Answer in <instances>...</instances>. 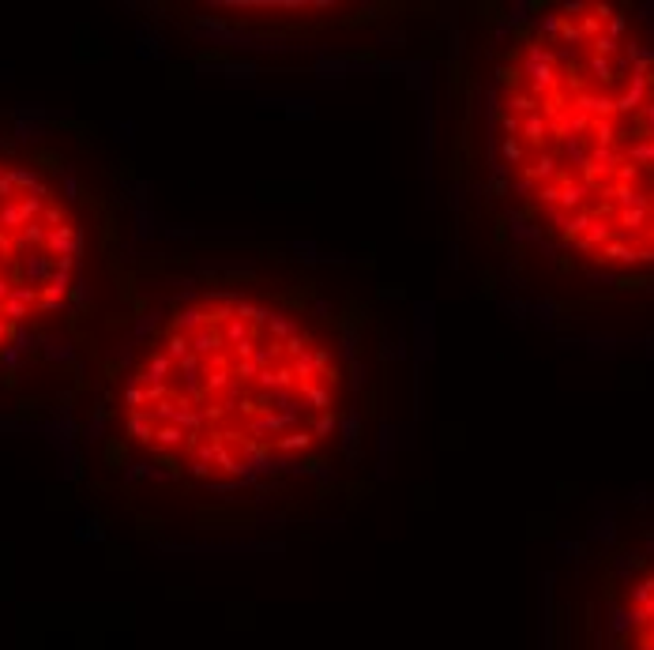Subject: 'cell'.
<instances>
[{"label": "cell", "instance_id": "cell-1", "mask_svg": "<svg viewBox=\"0 0 654 650\" xmlns=\"http://www.w3.org/2000/svg\"><path fill=\"white\" fill-rule=\"evenodd\" d=\"M632 624H635V650H654V579H647L635 590Z\"/></svg>", "mask_w": 654, "mask_h": 650}, {"label": "cell", "instance_id": "cell-2", "mask_svg": "<svg viewBox=\"0 0 654 650\" xmlns=\"http://www.w3.org/2000/svg\"><path fill=\"white\" fill-rule=\"evenodd\" d=\"M34 165H38V170H60V154H53V151H34Z\"/></svg>", "mask_w": 654, "mask_h": 650}]
</instances>
